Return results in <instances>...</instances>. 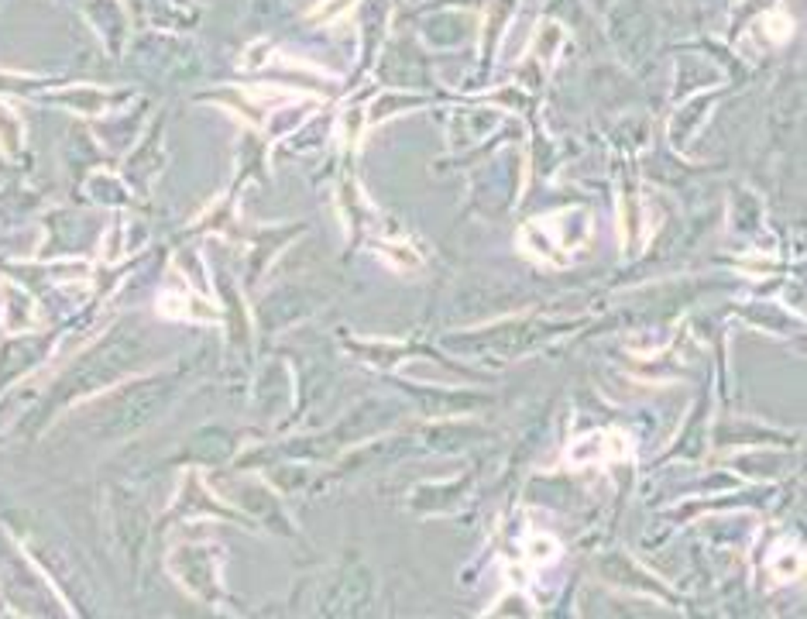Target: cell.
Segmentation results:
<instances>
[{"instance_id": "obj_1", "label": "cell", "mask_w": 807, "mask_h": 619, "mask_svg": "<svg viewBox=\"0 0 807 619\" xmlns=\"http://www.w3.org/2000/svg\"><path fill=\"white\" fill-rule=\"evenodd\" d=\"M591 234V220L584 210H567L553 220H536L519 234V242L550 262H567V251L581 248Z\"/></svg>"}, {"instance_id": "obj_4", "label": "cell", "mask_w": 807, "mask_h": 619, "mask_svg": "<svg viewBox=\"0 0 807 619\" xmlns=\"http://www.w3.org/2000/svg\"><path fill=\"white\" fill-rule=\"evenodd\" d=\"M553 558H557V540H550V537H533L529 540V561L547 565V561H553Z\"/></svg>"}, {"instance_id": "obj_2", "label": "cell", "mask_w": 807, "mask_h": 619, "mask_svg": "<svg viewBox=\"0 0 807 619\" xmlns=\"http://www.w3.org/2000/svg\"><path fill=\"white\" fill-rule=\"evenodd\" d=\"M801 571H804V554H801V547L787 544L783 554L773 558V575H777L780 582H794V578H801Z\"/></svg>"}, {"instance_id": "obj_5", "label": "cell", "mask_w": 807, "mask_h": 619, "mask_svg": "<svg viewBox=\"0 0 807 619\" xmlns=\"http://www.w3.org/2000/svg\"><path fill=\"white\" fill-rule=\"evenodd\" d=\"M766 35H770L773 42H787V38H790V18H787V14L766 18Z\"/></svg>"}, {"instance_id": "obj_3", "label": "cell", "mask_w": 807, "mask_h": 619, "mask_svg": "<svg viewBox=\"0 0 807 619\" xmlns=\"http://www.w3.org/2000/svg\"><path fill=\"white\" fill-rule=\"evenodd\" d=\"M567 458L577 461V464H588V461H605V433H595V437H584V440H577L571 451H567Z\"/></svg>"}]
</instances>
